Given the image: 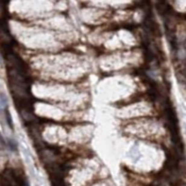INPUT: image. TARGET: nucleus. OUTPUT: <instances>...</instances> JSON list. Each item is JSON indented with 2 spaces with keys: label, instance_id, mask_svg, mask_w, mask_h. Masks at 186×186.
I'll return each mask as SVG.
<instances>
[{
  "label": "nucleus",
  "instance_id": "obj_1",
  "mask_svg": "<svg viewBox=\"0 0 186 186\" xmlns=\"http://www.w3.org/2000/svg\"><path fill=\"white\" fill-rule=\"evenodd\" d=\"M185 128H186V124H185Z\"/></svg>",
  "mask_w": 186,
  "mask_h": 186
}]
</instances>
